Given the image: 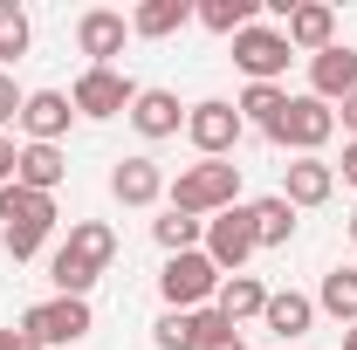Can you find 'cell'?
<instances>
[{
    "label": "cell",
    "instance_id": "cell-1",
    "mask_svg": "<svg viewBox=\"0 0 357 350\" xmlns=\"http://www.w3.org/2000/svg\"><path fill=\"white\" fill-rule=\"evenodd\" d=\"M110 261H117V234H110L103 220H76L69 241L48 254V282H55V296H83V303H89L96 275H103Z\"/></svg>",
    "mask_w": 357,
    "mask_h": 350
},
{
    "label": "cell",
    "instance_id": "cell-2",
    "mask_svg": "<svg viewBox=\"0 0 357 350\" xmlns=\"http://www.w3.org/2000/svg\"><path fill=\"white\" fill-rule=\"evenodd\" d=\"M165 206L172 213H192V220H213L227 206H241V165H227V158L185 165L178 178H165Z\"/></svg>",
    "mask_w": 357,
    "mask_h": 350
},
{
    "label": "cell",
    "instance_id": "cell-3",
    "mask_svg": "<svg viewBox=\"0 0 357 350\" xmlns=\"http://www.w3.org/2000/svg\"><path fill=\"white\" fill-rule=\"evenodd\" d=\"M48 234H55V199L28 192V185H0V248H7V261H35Z\"/></svg>",
    "mask_w": 357,
    "mask_h": 350
},
{
    "label": "cell",
    "instance_id": "cell-4",
    "mask_svg": "<svg viewBox=\"0 0 357 350\" xmlns=\"http://www.w3.org/2000/svg\"><path fill=\"white\" fill-rule=\"evenodd\" d=\"M268 137H275L282 151H296V158H323V144L337 137V110H330L323 96H289L282 117L268 124Z\"/></svg>",
    "mask_w": 357,
    "mask_h": 350
},
{
    "label": "cell",
    "instance_id": "cell-5",
    "mask_svg": "<svg viewBox=\"0 0 357 350\" xmlns=\"http://www.w3.org/2000/svg\"><path fill=\"white\" fill-rule=\"evenodd\" d=\"M206 261L220 275H248V261L261 254V234H255V206H227V213L206 220Z\"/></svg>",
    "mask_w": 357,
    "mask_h": 350
},
{
    "label": "cell",
    "instance_id": "cell-6",
    "mask_svg": "<svg viewBox=\"0 0 357 350\" xmlns=\"http://www.w3.org/2000/svg\"><path fill=\"white\" fill-rule=\"evenodd\" d=\"M220 268L206 261V248H192V254H165V268H158V296H165V309H206L213 296H220Z\"/></svg>",
    "mask_w": 357,
    "mask_h": 350
},
{
    "label": "cell",
    "instance_id": "cell-7",
    "mask_svg": "<svg viewBox=\"0 0 357 350\" xmlns=\"http://www.w3.org/2000/svg\"><path fill=\"white\" fill-rule=\"evenodd\" d=\"M14 330H28L42 350H62V344H83L89 330H96V316H89L83 296H48V303L21 309V323H14Z\"/></svg>",
    "mask_w": 357,
    "mask_h": 350
},
{
    "label": "cell",
    "instance_id": "cell-8",
    "mask_svg": "<svg viewBox=\"0 0 357 350\" xmlns=\"http://www.w3.org/2000/svg\"><path fill=\"white\" fill-rule=\"evenodd\" d=\"M185 137H192V151H199V158H227V151L248 137V117H241L227 96H206V103H192V110H185Z\"/></svg>",
    "mask_w": 357,
    "mask_h": 350
},
{
    "label": "cell",
    "instance_id": "cell-9",
    "mask_svg": "<svg viewBox=\"0 0 357 350\" xmlns=\"http://www.w3.org/2000/svg\"><path fill=\"white\" fill-rule=\"evenodd\" d=\"M69 103H76V117H131L137 103V83L124 76V69H83L76 76V89H69Z\"/></svg>",
    "mask_w": 357,
    "mask_h": 350
},
{
    "label": "cell",
    "instance_id": "cell-10",
    "mask_svg": "<svg viewBox=\"0 0 357 350\" xmlns=\"http://www.w3.org/2000/svg\"><path fill=\"white\" fill-rule=\"evenodd\" d=\"M289 35L282 28H268V21H255V28H241L234 35V62H241V76L248 83H282V69H289Z\"/></svg>",
    "mask_w": 357,
    "mask_h": 350
},
{
    "label": "cell",
    "instance_id": "cell-11",
    "mask_svg": "<svg viewBox=\"0 0 357 350\" xmlns=\"http://www.w3.org/2000/svg\"><path fill=\"white\" fill-rule=\"evenodd\" d=\"M124 35H131V21H124L117 7H89L83 21H76V48L89 55V69H117Z\"/></svg>",
    "mask_w": 357,
    "mask_h": 350
},
{
    "label": "cell",
    "instance_id": "cell-12",
    "mask_svg": "<svg viewBox=\"0 0 357 350\" xmlns=\"http://www.w3.org/2000/svg\"><path fill=\"white\" fill-rule=\"evenodd\" d=\"M69 124H76L69 89H28V103H21V131H28V144H62Z\"/></svg>",
    "mask_w": 357,
    "mask_h": 350
},
{
    "label": "cell",
    "instance_id": "cell-13",
    "mask_svg": "<svg viewBox=\"0 0 357 350\" xmlns=\"http://www.w3.org/2000/svg\"><path fill=\"white\" fill-rule=\"evenodd\" d=\"M110 199H117V206H158V199H165V165L144 158V151H137V158H117V165H110Z\"/></svg>",
    "mask_w": 357,
    "mask_h": 350
},
{
    "label": "cell",
    "instance_id": "cell-14",
    "mask_svg": "<svg viewBox=\"0 0 357 350\" xmlns=\"http://www.w3.org/2000/svg\"><path fill=\"white\" fill-rule=\"evenodd\" d=\"M131 131L144 137V144H165V137L185 131V103H178L172 89H137V103H131Z\"/></svg>",
    "mask_w": 357,
    "mask_h": 350
},
{
    "label": "cell",
    "instance_id": "cell-15",
    "mask_svg": "<svg viewBox=\"0 0 357 350\" xmlns=\"http://www.w3.org/2000/svg\"><path fill=\"white\" fill-rule=\"evenodd\" d=\"M282 35H289L296 55H323V48H337V7H323V0H296Z\"/></svg>",
    "mask_w": 357,
    "mask_h": 350
},
{
    "label": "cell",
    "instance_id": "cell-16",
    "mask_svg": "<svg viewBox=\"0 0 357 350\" xmlns=\"http://www.w3.org/2000/svg\"><path fill=\"white\" fill-rule=\"evenodd\" d=\"M330 192H337V165H330V158H289V165H282V199H289L296 213H303V206H323Z\"/></svg>",
    "mask_w": 357,
    "mask_h": 350
},
{
    "label": "cell",
    "instance_id": "cell-17",
    "mask_svg": "<svg viewBox=\"0 0 357 350\" xmlns=\"http://www.w3.org/2000/svg\"><path fill=\"white\" fill-rule=\"evenodd\" d=\"M351 89H357V48L337 42V48H323V55H310V96H323L337 110Z\"/></svg>",
    "mask_w": 357,
    "mask_h": 350
},
{
    "label": "cell",
    "instance_id": "cell-18",
    "mask_svg": "<svg viewBox=\"0 0 357 350\" xmlns=\"http://www.w3.org/2000/svg\"><path fill=\"white\" fill-rule=\"evenodd\" d=\"M62 178H69L62 144H21V158H14V185H28V192H48V199H55Z\"/></svg>",
    "mask_w": 357,
    "mask_h": 350
},
{
    "label": "cell",
    "instance_id": "cell-19",
    "mask_svg": "<svg viewBox=\"0 0 357 350\" xmlns=\"http://www.w3.org/2000/svg\"><path fill=\"white\" fill-rule=\"evenodd\" d=\"M261 323L275 330V337H282V344H296V337H310V323H316V296H296V289H268Z\"/></svg>",
    "mask_w": 357,
    "mask_h": 350
},
{
    "label": "cell",
    "instance_id": "cell-20",
    "mask_svg": "<svg viewBox=\"0 0 357 350\" xmlns=\"http://www.w3.org/2000/svg\"><path fill=\"white\" fill-rule=\"evenodd\" d=\"M213 309H220L227 323L241 330L248 316H261V309H268V282H261V275H227L220 296H213Z\"/></svg>",
    "mask_w": 357,
    "mask_h": 350
},
{
    "label": "cell",
    "instance_id": "cell-21",
    "mask_svg": "<svg viewBox=\"0 0 357 350\" xmlns=\"http://www.w3.org/2000/svg\"><path fill=\"white\" fill-rule=\"evenodd\" d=\"M185 21H192V0H137L131 7V35H144V42H165Z\"/></svg>",
    "mask_w": 357,
    "mask_h": 350
},
{
    "label": "cell",
    "instance_id": "cell-22",
    "mask_svg": "<svg viewBox=\"0 0 357 350\" xmlns=\"http://www.w3.org/2000/svg\"><path fill=\"white\" fill-rule=\"evenodd\" d=\"M192 21L206 28V35H241V28H255V0H192Z\"/></svg>",
    "mask_w": 357,
    "mask_h": 350
},
{
    "label": "cell",
    "instance_id": "cell-23",
    "mask_svg": "<svg viewBox=\"0 0 357 350\" xmlns=\"http://www.w3.org/2000/svg\"><path fill=\"white\" fill-rule=\"evenodd\" d=\"M316 309L323 316H337L344 330L357 323V268H330L323 275V289H316Z\"/></svg>",
    "mask_w": 357,
    "mask_h": 350
},
{
    "label": "cell",
    "instance_id": "cell-24",
    "mask_svg": "<svg viewBox=\"0 0 357 350\" xmlns=\"http://www.w3.org/2000/svg\"><path fill=\"white\" fill-rule=\"evenodd\" d=\"M151 241H158L165 254H192V248L206 241V220H192V213H172V206H165V213L151 220Z\"/></svg>",
    "mask_w": 357,
    "mask_h": 350
},
{
    "label": "cell",
    "instance_id": "cell-25",
    "mask_svg": "<svg viewBox=\"0 0 357 350\" xmlns=\"http://www.w3.org/2000/svg\"><path fill=\"white\" fill-rule=\"evenodd\" d=\"M255 234H261V248H289V241H296V206H289L282 192L255 199Z\"/></svg>",
    "mask_w": 357,
    "mask_h": 350
},
{
    "label": "cell",
    "instance_id": "cell-26",
    "mask_svg": "<svg viewBox=\"0 0 357 350\" xmlns=\"http://www.w3.org/2000/svg\"><path fill=\"white\" fill-rule=\"evenodd\" d=\"M151 344H158V350H206V337H199V309H165V316L151 323Z\"/></svg>",
    "mask_w": 357,
    "mask_h": 350
},
{
    "label": "cell",
    "instance_id": "cell-27",
    "mask_svg": "<svg viewBox=\"0 0 357 350\" xmlns=\"http://www.w3.org/2000/svg\"><path fill=\"white\" fill-rule=\"evenodd\" d=\"M282 103H289V89L282 83H248L241 89V103H234V110H241V117H248V124H275V117H282Z\"/></svg>",
    "mask_w": 357,
    "mask_h": 350
},
{
    "label": "cell",
    "instance_id": "cell-28",
    "mask_svg": "<svg viewBox=\"0 0 357 350\" xmlns=\"http://www.w3.org/2000/svg\"><path fill=\"white\" fill-rule=\"evenodd\" d=\"M28 42H35V28H28V14H21L14 0H0V69H14V62L28 55Z\"/></svg>",
    "mask_w": 357,
    "mask_h": 350
},
{
    "label": "cell",
    "instance_id": "cell-29",
    "mask_svg": "<svg viewBox=\"0 0 357 350\" xmlns=\"http://www.w3.org/2000/svg\"><path fill=\"white\" fill-rule=\"evenodd\" d=\"M21 103H28V89L0 69V131H7V124H21Z\"/></svg>",
    "mask_w": 357,
    "mask_h": 350
},
{
    "label": "cell",
    "instance_id": "cell-30",
    "mask_svg": "<svg viewBox=\"0 0 357 350\" xmlns=\"http://www.w3.org/2000/svg\"><path fill=\"white\" fill-rule=\"evenodd\" d=\"M14 158H21V144H14V137H0V185H14Z\"/></svg>",
    "mask_w": 357,
    "mask_h": 350
},
{
    "label": "cell",
    "instance_id": "cell-31",
    "mask_svg": "<svg viewBox=\"0 0 357 350\" xmlns=\"http://www.w3.org/2000/svg\"><path fill=\"white\" fill-rule=\"evenodd\" d=\"M0 350H42V344H35L28 330H0Z\"/></svg>",
    "mask_w": 357,
    "mask_h": 350
},
{
    "label": "cell",
    "instance_id": "cell-32",
    "mask_svg": "<svg viewBox=\"0 0 357 350\" xmlns=\"http://www.w3.org/2000/svg\"><path fill=\"white\" fill-rule=\"evenodd\" d=\"M337 124H344V131L357 137V89H351V96H344V103H337Z\"/></svg>",
    "mask_w": 357,
    "mask_h": 350
},
{
    "label": "cell",
    "instance_id": "cell-33",
    "mask_svg": "<svg viewBox=\"0 0 357 350\" xmlns=\"http://www.w3.org/2000/svg\"><path fill=\"white\" fill-rule=\"evenodd\" d=\"M337 172H344V185H357V137L344 144V165H337Z\"/></svg>",
    "mask_w": 357,
    "mask_h": 350
},
{
    "label": "cell",
    "instance_id": "cell-34",
    "mask_svg": "<svg viewBox=\"0 0 357 350\" xmlns=\"http://www.w3.org/2000/svg\"><path fill=\"white\" fill-rule=\"evenodd\" d=\"M344 350H357V323H351V330H344Z\"/></svg>",
    "mask_w": 357,
    "mask_h": 350
},
{
    "label": "cell",
    "instance_id": "cell-35",
    "mask_svg": "<svg viewBox=\"0 0 357 350\" xmlns=\"http://www.w3.org/2000/svg\"><path fill=\"white\" fill-rule=\"evenodd\" d=\"M220 350H241V337H234V344H220Z\"/></svg>",
    "mask_w": 357,
    "mask_h": 350
},
{
    "label": "cell",
    "instance_id": "cell-36",
    "mask_svg": "<svg viewBox=\"0 0 357 350\" xmlns=\"http://www.w3.org/2000/svg\"><path fill=\"white\" fill-rule=\"evenodd\" d=\"M351 241H357V213H351Z\"/></svg>",
    "mask_w": 357,
    "mask_h": 350
},
{
    "label": "cell",
    "instance_id": "cell-37",
    "mask_svg": "<svg viewBox=\"0 0 357 350\" xmlns=\"http://www.w3.org/2000/svg\"><path fill=\"white\" fill-rule=\"evenodd\" d=\"M0 137H7V131H0Z\"/></svg>",
    "mask_w": 357,
    "mask_h": 350
}]
</instances>
